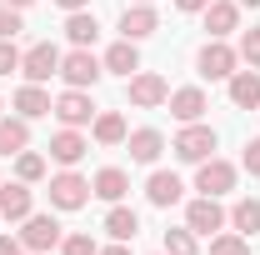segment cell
<instances>
[{
  "label": "cell",
  "instance_id": "obj_1",
  "mask_svg": "<svg viewBox=\"0 0 260 255\" xmlns=\"http://www.w3.org/2000/svg\"><path fill=\"white\" fill-rule=\"evenodd\" d=\"M100 75H105V65L90 55V45H75L70 55H60V80L70 85V90H90Z\"/></svg>",
  "mask_w": 260,
  "mask_h": 255
},
{
  "label": "cell",
  "instance_id": "obj_2",
  "mask_svg": "<svg viewBox=\"0 0 260 255\" xmlns=\"http://www.w3.org/2000/svg\"><path fill=\"white\" fill-rule=\"evenodd\" d=\"M170 150H175V160H185V165H200V160L215 155V130L200 125V120H190V125L170 140Z\"/></svg>",
  "mask_w": 260,
  "mask_h": 255
},
{
  "label": "cell",
  "instance_id": "obj_3",
  "mask_svg": "<svg viewBox=\"0 0 260 255\" xmlns=\"http://www.w3.org/2000/svg\"><path fill=\"white\" fill-rule=\"evenodd\" d=\"M90 195H95V190H90V180H85V175H75V170L50 175V205H55V210H80Z\"/></svg>",
  "mask_w": 260,
  "mask_h": 255
},
{
  "label": "cell",
  "instance_id": "obj_4",
  "mask_svg": "<svg viewBox=\"0 0 260 255\" xmlns=\"http://www.w3.org/2000/svg\"><path fill=\"white\" fill-rule=\"evenodd\" d=\"M20 75H25L30 85H45L50 75H60V50H55L50 40H40V45H30V50L20 55Z\"/></svg>",
  "mask_w": 260,
  "mask_h": 255
},
{
  "label": "cell",
  "instance_id": "obj_5",
  "mask_svg": "<svg viewBox=\"0 0 260 255\" xmlns=\"http://www.w3.org/2000/svg\"><path fill=\"white\" fill-rule=\"evenodd\" d=\"M125 95H130V105H140V110H155V105L170 100V85H165L155 70H135L130 85H125Z\"/></svg>",
  "mask_w": 260,
  "mask_h": 255
},
{
  "label": "cell",
  "instance_id": "obj_6",
  "mask_svg": "<svg viewBox=\"0 0 260 255\" xmlns=\"http://www.w3.org/2000/svg\"><path fill=\"white\" fill-rule=\"evenodd\" d=\"M225 220H230V215L220 210V200H215V195H200V200L185 205V225H190L195 235H220Z\"/></svg>",
  "mask_w": 260,
  "mask_h": 255
},
{
  "label": "cell",
  "instance_id": "obj_7",
  "mask_svg": "<svg viewBox=\"0 0 260 255\" xmlns=\"http://www.w3.org/2000/svg\"><path fill=\"white\" fill-rule=\"evenodd\" d=\"M195 65H200V75H205V80H230V75H235V65H240V55L230 50L225 40H205Z\"/></svg>",
  "mask_w": 260,
  "mask_h": 255
},
{
  "label": "cell",
  "instance_id": "obj_8",
  "mask_svg": "<svg viewBox=\"0 0 260 255\" xmlns=\"http://www.w3.org/2000/svg\"><path fill=\"white\" fill-rule=\"evenodd\" d=\"M195 190L220 200L225 190H235V165H230V160H215V155L200 160V170H195Z\"/></svg>",
  "mask_w": 260,
  "mask_h": 255
},
{
  "label": "cell",
  "instance_id": "obj_9",
  "mask_svg": "<svg viewBox=\"0 0 260 255\" xmlns=\"http://www.w3.org/2000/svg\"><path fill=\"white\" fill-rule=\"evenodd\" d=\"M50 115H55L60 125L80 130V125H90V120H95V105H90V95H85V90H65V95H55Z\"/></svg>",
  "mask_w": 260,
  "mask_h": 255
},
{
  "label": "cell",
  "instance_id": "obj_10",
  "mask_svg": "<svg viewBox=\"0 0 260 255\" xmlns=\"http://www.w3.org/2000/svg\"><path fill=\"white\" fill-rule=\"evenodd\" d=\"M20 245H25V250H55V245H60V225H55V215H25V230H20Z\"/></svg>",
  "mask_w": 260,
  "mask_h": 255
},
{
  "label": "cell",
  "instance_id": "obj_11",
  "mask_svg": "<svg viewBox=\"0 0 260 255\" xmlns=\"http://www.w3.org/2000/svg\"><path fill=\"white\" fill-rule=\"evenodd\" d=\"M165 105H170V115H175L180 125H190V120H200V115L210 110V100H205V90H200V85H185V90H170V100H165Z\"/></svg>",
  "mask_w": 260,
  "mask_h": 255
},
{
  "label": "cell",
  "instance_id": "obj_12",
  "mask_svg": "<svg viewBox=\"0 0 260 255\" xmlns=\"http://www.w3.org/2000/svg\"><path fill=\"white\" fill-rule=\"evenodd\" d=\"M205 30H210V40H225L230 30H240V5L235 0H210L205 5Z\"/></svg>",
  "mask_w": 260,
  "mask_h": 255
},
{
  "label": "cell",
  "instance_id": "obj_13",
  "mask_svg": "<svg viewBox=\"0 0 260 255\" xmlns=\"http://www.w3.org/2000/svg\"><path fill=\"white\" fill-rule=\"evenodd\" d=\"M125 150H130V160H135V165H155V160H160V150H165V135L160 130H130L125 135Z\"/></svg>",
  "mask_w": 260,
  "mask_h": 255
},
{
  "label": "cell",
  "instance_id": "obj_14",
  "mask_svg": "<svg viewBox=\"0 0 260 255\" xmlns=\"http://www.w3.org/2000/svg\"><path fill=\"white\" fill-rule=\"evenodd\" d=\"M180 195H185V185H180V175H175V170H155V175L145 180V200H150V205H160V210H170Z\"/></svg>",
  "mask_w": 260,
  "mask_h": 255
},
{
  "label": "cell",
  "instance_id": "obj_15",
  "mask_svg": "<svg viewBox=\"0 0 260 255\" xmlns=\"http://www.w3.org/2000/svg\"><path fill=\"white\" fill-rule=\"evenodd\" d=\"M120 30L125 40H145V35L160 30V15H155V5H125V15H120Z\"/></svg>",
  "mask_w": 260,
  "mask_h": 255
},
{
  "label": "cell",
  "instance_id": "obj_16",
  "mask_svg": "<svg viewBox=\"0 0 260 255\" xmlns=\"http://www.w3.org/2000/svg\"><path fill=\"white\" fill-rule=\"evenodd\" d=\"M85 150H90V145H85V135H80V130H70V125L50 135V160H55V165H65V170L85 155Z\"/></svg>",
  "mask_w": 260,
  "mask_h": 255
},
{
  "label": "cell",
  "instance_id": "obj_17",
  "mask_svg": "<svg viewBox=\"0 0 260 255\" xmlns=\"http://www.w3.org/2000/svg\"><path fill=\"white\" fill-rule=\"evenodd\" d=\"M30 145V120L25 115H0V155H20Z\"/></svg>",
  "mask_w": 260,
  "mask_h": 255
},
{
  "label": "cell",
  "instance_id": "obj_18",
  "mask_svg": "<svg viewBox=\"0 0 260 255\" xmlns=\"http://www.w3.org/2000/svg\"><path fill=\"white\" fill-rule=\"evenodd\" d=\"M90 190H95L100 200H110V205H120V200H125V190H130V175L120 170V165H105L95 180H90Z\"/></svg>",
  "mask_w": 260,
  "mask_h": 255
},
{
  "label": "cell",
  "instance_id": "obj_19",
  "mask_svg": "<svg viewBox=\"0 0 260 255\" xmlns=\"http://www.w3.org/2000/svg\"><path fill=\"white\" fill-rule=\"evenodd\" d=\"M230 100L240 110H260V70H235L230 75Z\"/></svg>",
  "mask_w": 260,
  "mask_h": 255
},
{
  "label": "cell",
  "instance_id": "obj_20",
  "mask_svg": "<svg viewBox=\"0 0 260 255\" xmlns=\"http://www.w3.org/2000/svg\"><path fill=\"white\" fill-rule=\"evenodd\" d=\"M105 70H110V75H135V70H140V50H135V40H115V45H110V50H105Z\"/></svg>",
  "mask_w": 260,
  "mask_h": 255
},
{
  "label": "cell",
  "instance_id": "obj_21",
  "mask_svg": "<svg viewBox=\"0 0 260 255\" xmlns=\"http://www.w3.org/2000/svg\"><path fill=\"white\" fill-rule=\"evenodd\" d=\"M30 215V185L15 180V185H0V220H25Z\"/></svg>",
  "mask_w": 260,
  "mask_h": 255
},
{
  "label": "cell",
  "instance_id": "obj_22",
  "mask_svg": "<svg viewBox=\"0 0 260 255\" xmlns=\"http://www.w3.org/2000/svg\"><path fill=\"white\" fill-rule=\"evenodd\" d=\"M90 130H95L100 145H125V135H130V125H125L120 110H100L95 120H90Z\"/></svg>",
  "mask_w": 260,
  "mask_h": 255
},
{
  "label": "cell",
  "instance_id": "obj_23",
  "mask_svg": "<svg viewBox=\"0 0 260 255\" xmlns=\"http://www.w3.org/2000/svg\"><path fill=\"white\" fill-rule=\"evenodd\" d=\"M50 105H55V100L45 95L40 85H30V80H25V85L15 90V110H20L25 120H40V115H50Z\"/></svg>",
  "mask_w": 260,
  "mask_h": 255
},
{
  "label": "cell",
  "instance_id": "obj_24",
  "mask_svg": "<svg viewBox=\"0 0 260 255\" xmlns=\"http://www.w3.org/2000/svg\"><path fill=\"white\" fill-rule=\"evenodd\" d=\"M135 230H140V215H135L130 205H110V215H105V235H110V240H135Z\"/></svg>",
  "mask_w": 260,
  "mask_h": 255
},
{
  "label": "cell",
  "instance_id": "obj_25",
  "mask_svg": "<svg viewBox=\"0 0 260 255\" xmlns=\"http://www.w3.org/2000/svg\"><path fill=\"white\" fill-rule=\"evenodd\" d=\"M230 225L250 240V235H260V200L255 195H245V200H235V210H230Z\"/></svg>",
  "mask_w": 260,
  "mask_h": 255
},
{
  "label": "cell",
  "instance_id": "obj_26",
  "mask_svg": "<svg viewBox=\"0 0 260 255\" xmlns=\"http://www.w3.org/2000/svg\"><path fill=\"white\" fill-rule=\"evenodd\" d=\"M65 35H70V45H90L100 35V25H95L90 10H70V15H65Z\"/></svg>",
  "mask_w": 260,
  "mask_h": 255
},
{
  "label": "cell",
  "instance_id": "obj_27",
  "mask_svg": "<svg viewBox=\"0 0 260 255\" xmlns=\"http://www.w3.org/2000/svg\"><path fill=\"white\" fill-rule=\"evenodd\" d=\"M15 175H20L25 185L45 180V155H35V150H20V155H15Z\"/></svg>",
  "mask_w": 260,
  "mask_h": 255
},
{
  "label": "cell",
  "instance_id": "obj_28",
  "mask_svg": "<svg viewBox=\"0 0 260 255\" xmlns=\"http://www.w3.org/2000/svg\"><path fill=\"white\" fill-rule=\"evenodd\" d=\"M165 255H195V230H190V225L165 230Z\"/></svg>",
  "mask_w": 260,
  "mask_h": 255
},
{
  "label": "cell",
  "instance_id": "obj_29",
  "mask_svg": "<svg viewBox=\"0 0 260 255\" xmlns=\"http://www.w3.org/2000/svg\"><path fill=\"white\" fill-rule=\"evenodd\" d=\"M210 255H250V240H245L240 230H230V235H215V240H210Z\"/></svg>",
  "mask_w": 260,
  "mask_h": 255
},
{
  "label": "cell",
  "instance_id": "obj_30",
  "mask_svg": "<svg viewBox=\"0 0 260 255\" xmlns=\"http://www.w3.org/2000/svg\"><path fill=\"white\" fill-rule=\"evenodd\" d=\"M235 55L250 65V70H260V25H250V30L240 35V50H235Z\"/></svg>",
  "mask_w": 260,
  "mask_h": 255
},
{
  "label": "cell",
  "instance_id": "obj_31",
  "mask_svg": "<svg viewBox=\"0 0 260 255\" xmlns=\"http://www.w3.org/2000/svg\"><path fill=\"white\" fill-rule=\"evenodd\" d=\"M15 30H20V10L0 0V40H15Z\"/></svg>",
  "mask_w": 260,
  "mask_h": 255
},
{
  "label": "cell",
  "instance_id": "obj_32",
  "mask_svg": "<svg viewBox=\"0 0 260 255\" xmlns=\"http://www.w3.org/2000/svg\"><path fill=\"white\" fill-rule=\"evenodd\" d=\"M60 250H65V255H95L100 245L90 240V235H65V240H60Z\"/></svg>",
  "mask_w": 260,
  "mask_h": 255
},
{
  "label": "cell",
  "instance_id": "obj_33",
  "mask_svg": "<svg viewBox=\"0 0 260 255\" xmlns=\"http://www.w3.org/2000/svg\"><path fill=\"white\" fill-rule=\"evenodd\" d=\"M10 70H20V50L10 40H0V75H10Z\"/></svg>",
  "mask_w": 260,
  "mask_h": 255
},
{
  "label": "cell",
  "instance_id": "obj_34",
  "mask_svg": "<svg viewBox=\"0 0 260 255\" xmlns=\"http://www.w3.org/2000/svg\"><path fill=\"white\" fill-rule=\"evenodd\" d=\"M245 170L260 175V135H255V140H245Z\"/></svg>",
  "mask_w": 260,
  "mask_h": 255
},
{
  "label": "cell",
  "instance_id": "obj_35",
  "mask_svg": "<svg viewBox=\"0 0 260 255\" xmlns=\"http://www.w3.org/2000/svg\"><path fill=\"white\" fill-rule=\"evenodd\" d=\"M0 255H25V245H20V235H0Z\"/></svg>",
  "mask_w": 260,
  "mask_h": 255
},
{
  "label": "cell",
  "instance_id": "obj_36",
  "mask_svg": "<svg viewBox=\"0 0 260 255\" xmlns=\"http://www.w3.org/2000/svg\"><path fill=\"white\" fill-rule=\"evenodd\" d=\"M210 0H175V10H185V15H195V10H205Z\"/></svg>",
  "mask_w": 260,
  "mask_h": 255
},
{
  "label": "cell",
  "instance_id": "obj_37",
  "mask_svg": "<svg viewBox=\"0 0 260 255\" xmlns=\"http://www.w3.org/2000/svg\"><path fill=\"white\" fill-rule=\"evenodd\" d=\"M55 5H60L65 15H70V10H85V5H90V0H55Z\"/></svg>",
  "mask_w": 260,
  "mask_h": 255
},
{
  "label": "cell",
  "instance_id": "obj_38",
  "mask_svg": "<svg viewBox=\"0 0 260 255\" xmlns=\"http://www.w3.org/2000/svg\"><path fill=\"white\" fill-rule=\"evenodd\" d=\"M95 255H130V250H125V240H115V245H105V250H95Z\"/></svg>",
  "mask_w": 260,
  "mask_h": 255
},
{
  "label": "cell",
  "instance_id": "obj_39",
  "mask_svg": "<svg viewBox=\"0 0 260 255\" xmlns=\"http://www.w3.org/2000/svg\"><path fill=\"white\" fill-rule=\"evenodd\" d=\"M235 5H240V10H260V0H235Z\"/></svg>",
  "mask_w": 260,
  "mask_h": 255
},
{
  "label": "cell",
  "instance_id": "obj_40",
  "mask_svg": "<svg viewBox=\"0 0 260 255\" xmlns=\"http://www.w3.org/2000/svg\"><path fill=\"white\" fill-rule=\"evenodd\" d=\"M5 5H15V10H25V5H35V0H5Z\"/></svg>",
  "mask_w": 260,
  "mask_h": 255
},
{
  "label": "cell",
  "instance_id": "obj_41",
  "mask_svg": "<svg viewBox=\"0 0 260 255\" xmlns=\"http://www.w3.org/2000/svg\"><path fill=\"white\" fill-rule=\"evenodd\" d=\"M130 5H150V0H130Z\"/></svg>",
  "mask_w": 260,
  "mask_h": 255
},
{
  "label": "cell",
  "instance_id": "obj_42",
  "mask_svg": "<svg viewBox=\"0 0 260 255\" xmlns=\"http://www.w3.org/2000/svg\"><path fill=\"white\" fill-rule=\"evenodd\" d=\"M25 255H40V250H25Z\"/></svg>",
  "mask_w": 260,
  "mask_h": 255
},
{
  "label": "cell",
  "instance_id": "obj_43",
  "mask_svg": "<svg viewBox=\"0 0 260 255\" xmlns=\"http://www.w3.org/2000/svg\"><path fill=\"white\" fill-rule=\"evenodd\" d=\"M0 110H5V105H0Z\"/></svg>",
  "mask_w": 260,
  "mask_h": 255
}]
</instances>
